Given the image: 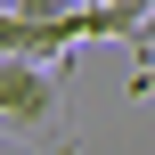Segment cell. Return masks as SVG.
Listing matches in <instances>:
<instances>
[{"instance_id": "6da1fadb", "label": "cell", "mask_w": 155, "mask_h": 155, "mask_svg": "<svg viewBox=\"0 0 155 155\" xmlns=\"http://www.w3.org/2000/svg\"><path fill=\"white\" fill-rule=\"evenodd\" d=\"M0 131H16V139H49L57 131V65L0 57Z\"/></svg>"}, {"instance_id": "3957f363", "label": "cell", "mask_w": 155, "mask_h": 155, "mask_svg": "<svg viewBox=\"0 0 155 155\" xmlns=\"http://www.w3.org/2000/svg\"><path fill=\"white\" fill-rule=\"evenodd\" d=\"M0 8H16V0H0Z\"/></svg>"}, {"instance_id": "7a4b0ae2", "label": "cell", "mask_w": 155, "mask_h": 155, "mask_svg": "<svg viewBox=\"0 0 155 155\" xmlns=\"http://www.w3.org/2000/svg\"><path fill=\"white\" fill-rule=\"evenodd\" d=\"M147 90H155V57L139 65V74H131V98H147Z\"/></svg>"}]
</instances>
